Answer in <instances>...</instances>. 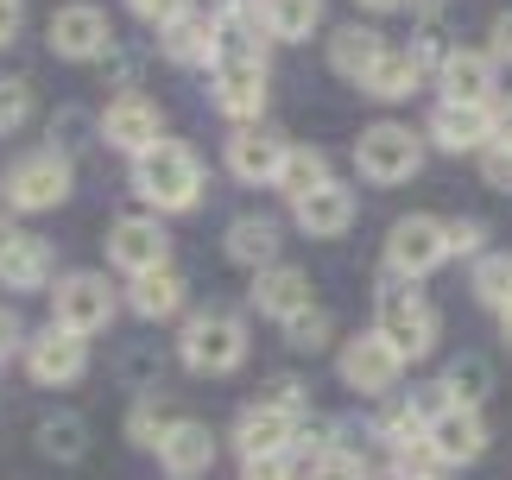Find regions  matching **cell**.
I'll return each instance as SVG.
<instances>
[{"instance_id": "obj_4", "label": "cell", "mask_w": 512, "mask_h": 480, "mask_svg": "<svg viewBox=\"0 0 512 480\" xmlns=\"http://www.w3.org/2000/svg\"><path fill=\"white\" fill-rule=\"evenodd\" d=\"M373 335L399 354V360H424L437 348V310H430V297L418 285H392L380 291V304H373Z\"/></svg>"}, {"instance_id": "obj_25", "label": "cell", "mask_w": 512, "mask_h": 480, "mask_svg": "<svg viewBox=\"0 0 512 480\" xmlns=\"http://www.w3.org/2000/svg\"><path fill=\"white\" fill-rule=\"evenodd\" d=\"M386 51H392L386 38L373 32V26H361V19H354V26H342L336 38H329V70L348 76V83H361V76H367L373 64H380Z\"/></svg>"}, {"instance_id": "obj_34", "label": "cell", "mask_w": 512, "mask_h": 480, "mask_svg": "<svg viewBox=\"0 0 512 480\" xmlns=\"http://www.w3.org/2000/svg\"><path fill=\"white\" fill-rule=\"evenodd\" d=\"M32 120V83L26 76H7L0 83V133H19Z\"/></svg>"}, {"instance_id": "obj_35", "label": "cell", "mask_w": 512, "mask_h": 480, "mask_svg": "<svg viewBox=\"0 0 512 480\" xmlns=\"http://www.w3.org/2000/svg\"><path fill=\"white\" fill-rule=\"evenodd\" d=\"M304 480H373V468H367L354 449H329V455H317V462H310Z\"/></svg>"}, {"instance_id": "obj_44", "label": "cell", "mask_w": 512, "mask_h": 480, "mask_svg": "<svg viewBox=\"0 0 512 480\" xmlns=\"http://www.w3.org/2000/svg\"><path fill=\"white\" fill-rule=\"evenodd\" d=\"M494 146H512V102H494Z\"/></svg>"}, {"instance_id": "obj_42", "label": "cell", "mask_w": 512, "mask_h": 480, "mask_svg": "<svg viewBox=\"0 0 512 480\" xmlns=\"http://www.w3.org/2000/svg\"><path fill=\"white\" fill-rule=\"evenodd\" d=\"M13 354H26V323H19L7 304H0V367H7Z\"/></svg>"}, {"instance_id": "obj_26", "label": "cell", "mask_w": 512, "mask_h": 480, "mask_svg": "<svg viewBox=\"0 0 512 480\" xmlns=\"http://www.w3.org/2000/svg\"><path fill=\"white\" fill-rule=\"evenodd\" d=\"M184 291H190V285H184L171 266H165V272H140V278L127 285V310L146 316V323H165V316L184 310Z\"/></svg>"}, {"instance_id": "obj_6", "label": "cell", "mask_w": 512, "mask_h": 480, "mask_svg": "<svg viewBox=\"0 0 512 480\" xmlns=\"http://www.w3.org/2000/svg\"><path fill=\"white\" fill-rule=\"evenodd\" d=\"M449 259V222L443 215H399L386 228V272L399 285H418Z\"/></svg>"}, {"instance_id": "obj_3", "label": "cell", "mask_w": 512, "mask_h": 480, "mask_svg": "<svg viewBox=\"0 0 512 480\" xmlns=\"http://www.w3.org/2000/svg\"><path fill=\"white\" fill-rule=\"evenodd\" d=\"M247 316L241 310H196L184 335H177V360H184L190 373H209V379H222L234 373L247 360Z\"/></svg>"}, {"instance_id": "obj_23", "label": "cell", "mask_w": 512, "mask_h": 480, "mask_svg": "<svg viewBox=\"0 0 512 480\" xmlns=\"http://www.w3.org/2000/svg\"><path fill=\"white\" fill-rule=\"evenodd\" d=\"M51 272H57V253L45 234H19L13 253L0 259V285L7 291H51Z\"/></svg>"}, {"instance_id": "obj_13", "label": "cell", "mask_w": 512, "mask_h": 480, "mask_svg": "<svg viewBox=\"0 0 512 480\" xmlns=\"http://www.w3.org/2000/svg\"><path fill=\"white\" fill-rule=\"evenodd\" d=\"M26 373L38 379V386H76V379L89 373V342L70 329L45 323L38 335H26Z\"/></svg>"}, {"instance_id": "obj_43", "label": "cell", "mask_w": 512, "mask_h": 480, "mask_svg": "<svg viewBox=\"0 0 512 480\" xmlns=\"http://www.w3.org/2000/svg\"><path fill=\"white\" fill-rule=\"evenodd\" d=\"M19 26H26V0H0V45H13Z\"/></svg>"}, {"instance_id": "obj_12", "label": "cell", "mask_w": 512, "mask_h": 480, "mask_svg": "<svg viewBox=\"0 0 512 480\" xmlns=\"http://www.w3.org/2000/svg\"><path fill=\"white\" fill-rule=\"evenodd\" d=\"M336 373H342V386H348V392H361V398H386V392H399L405 360L367 329V335H354V342H342Z\"/></svg>"}, {"instance_id": "obj_1", "label": "cell", "mask_w": 512, "mask_h": 480, "mask_svg": "<svg viewBox=\"0 0 512 480\" xmlns=\"http://www.w3.org/2000/svg\"><path fill=\"white\" fill-rule=\"evenodd\" d=\"M203 190H209L203 158L184 139H159L152 152L133 158V196L146 203V215H190L203 203Z\"/></svg>"}, {"instance_id": "obj_29", "label": "cell", "mask_w": 512, "mask_h": 480, "mask_svg": "<svg viewBox=\"0 0 512 480\" xmlns=\"http://www.w3.org/2000/svg\"><path fill=\"white\" fill-rule=\"evenodd\" d=\"M323 184H329V158H323L317 146H291L285 165H279V184H272V190H279L285 203H298V196L323 190Z\"/></svg>"}, {"instance_id": "obj_30", "label": "cell", "mask_w": 512, "mask_h": 480, "mask_svg": "<svg viewBox=\"0 0 512 480\" xmlns=\"http://www.w3.org/2000/svg\"><path fill=\"white\" fill-rule=\"evenodd\" d=\"M38 449H45L51 462H83V455H89V424L70 417V411H57V417L38 424Z\"/></svg>"}, {"instance_id": "obj_31", "label": "cell", "mask_w": 512, "mask_h": 480, "mask_svg": "<svg viewBox=\"0 0 512 480\" xmlns=\"http://www.w3.org/2000/svg\"><path fill=\"white\" fill-rule=\"evenodd\" d=\"M468 291H475L494 316H506V310H512V253H487V259H475V278H468Z\"/></svg>"}, {"instance_id": "obj_28", "label": "cell", "mask_w": 512, "mask_h": 480, "mask_svg": "<svg viewBox=\"0 0 512 480\" xmlns=\"http://www.w3.org/2000/svg\"><path fill=\"white\" fill-rule=\"evenodd\" d=\"M437 392L449 398V405H462V411H481L487 392H494V367H487L481 354H462V360H449V367H443Z\"/></svg>"}, {"instance_id": "obj_2", "label": "cell", "mask_w": 512, "mask_h": 480, "mask_svg": "<svg viewBox=\"0 0 512 480\" xmlns=\"http://www.w3.org/2000/svg\"><path fill=\"white\" fill-rule=\"evenodd\" d=\"M76 190V165L70 152L57 146H38V152H19L7 171H0V203H7V215H45L57 203H70Z\"/></svg>"}, {"instance_id": "obj_11", "label": "cell", "mask_w": 512, "mask_h": 480, "mask_svg": "<svg viewBox=\"0 0 512 480\" xmlns=\"http://www.w3.org/2000/svg\"><path fill=\"white\" fill-rule=\"evenodd\" d=\"M108 259L121 266L127 278L140 272H165L171 266V234H165V215H121L108 228Z\"/></svg>"}, {"instance_id": "obj_27", "label": "cell", "mask_w": 512, "mask_h": 480, "mask_svg": "<svg viewBox=\"0 0 512 480\" xmlns=\"http://www.w3.org/2000/svg\"><path fill=\"white\" fill-rule=\"evenodd\" d=\"M323 26V0H260V32L279 45H304Z\"/></svg>"}, {"instance_id": "obj_46", "label": "cell", "mask_w": 512, "mask_h": 480, "mask_svg": "<svg viewBox=\"0 0 512 480\" xmlns=\"http://www.w3.org/2000/svg\"><path fill=\"white\" fill-rule=\"evenodd\" d=\"M405 7H411V13H418V19H437V13L449 7V0H405Z\"/></svg>"}, {"instance_id": "obj_5", "label": "cell", "mask_w": 512, "mask_h": 480, "mask_svg": "<svg viewBox=\"0 0 512 480\" xmlns=\"http://www.w3.org/2000/svg\"><path fill=\"white\" fill-rule=\"evenodd\" d=\"M354 165L367 184H411L424 171V133H411L405 120H373L354 139Z\"/></svg>"}, {"instance_id": "obj_32", "label": "cell", "mask_w": 512, "mask_h": 480, "mask_svg": "<svg viewBox=\"0 0 512 480\" xmlns=\"http://www.w3.org/2000/svg\"><path fill=\"white\" fill-rule=\"evenodd\" d=\"M165 430H171V417L159 411V392H140V398H133V411H127V436L140 449H159Z\"/></svg>"}, {"instance_id": "obj_20", "label": "cell", "mask_w": 512, "mask_h": 480, "mask_svg": "<svg viewBox=\"0 0 512 480\" xmlns=\"http://www.w3.org/2000/svg\"><path fill=\"white\" fill-rule=\"evenodd\" d=\"M430 146L443 152H487L494 146V108H462V102H437L424 127Z\"/></svg>"}, {"instance_id": "obj_18", "label": "cell", "mask_w": 512, "mask_h": 480, "mask_svg": "<svg viewBox=\"0 0 512 480\" xmlns=\"http://www.w3.org/2000/svg\"><path fill=\"white\" fill-rule=\"evenodd\" d=\"M159 468L171 480H196V474H209L215 468V430L209 424H196V417H171V430L159 436Z\"/></svg>"}, {"instance_id": "obj_19", "label": "cell", "mask_w": 512, "mask_h": 480, "mask_svg": "<svg viewBox=\"0 0 512 480\" xmlns=\"http://www.w3.org/2000/svg\"><path fill=\"white\" fill-rule=\"evenodd\" d=\"M298 436H304V417H291V411H272V405H253L234 417V449H241V462L247 455H279V449H298Z\"/></svg>"}, {"instance_id": "obj_17", "label": "cell", "mask_w": 512, "mask_h": 480, "mask_svg": "<svg viewBox=\"0 0 512 480\" xmlns=\"http://www.w3.org/2000/svg\"><path fill=\"white\" fill-rule=\"evenodd\" d=\"M437 89L443 102H462V108H494V89H500V64L487 51H449L443 70H437Z\"/></svg>"}, {"instance_id": "obj_9", "label": "cell", "mask_w": 512, "mask_h": 480, "mask_svg": "<svg viewBox=\"0 0 512 480\" xmlns=\"http://www.w3.org/2000/svg\"><path fill=\"white\" fill-rule=\"evenodd\" d=\"M45 45H51V57H64V64H95V57L114 51V26L95 0H70V7L51 13Z\"/></svg>"}, {"instance_id": "obj_48", "label": "cell", "mask_w": 512, "mask_h": 480, "mask_svg": "<svg viewBox=\"0 0 512 480\" xmlns=\"http://www.w3.org/2000/svg\"><path fill=\"white\" fill-rule=\"evenodd\" d=\"M500 342H506V348H512V310H506V316H500Z\"/></svg>"}, {"instance_id": "obj_24", "label": "cell", "mask_w": 512, "mask_h": 480, "mask_svg": "<svg viewBox=\"0 0 512 480\" xmlns=\"http://www.w3.org/2000/svg\"><path fill=\"white\" fill-rule=\"evenodd\" d=\"M159 51L184 70H209L215 64V13H184L177 26L159 32Z\"/></svg>"}, {"instance_id": "obj_45", "label": "cell", "mask_w": 512, "mask_h": 480, "mask_svg": "<svg viewBox=\"0 0 512 480\" xmlns=\"http://www.w3.org/2000/svg\"><path fill=\"white\" fill-rule=\"evenodd\" d=\"M13 240H19V228H13V215H7V209H0V259H7V253H13Z\"/></svg>"}, {"instance_id": "obj_33", "label": "cell", "mask_w": 512, "mask_h": 480, "mask_svg": "<svg viewBox=\"0 0 512 480\" xmlns=\"http://www.w3.org/2000/svg\"><path fill=\"white\" fill-rule=\"evenodd\" d=\"M329 335H336V323H329V310H304V316H291V323H285V342L298 348V354H317V348H329Z\"/></svg>"}, {"instance_id": "obj_22", "label": "cell", "mask_w": 512, "mask_h": 480, "mask_svg": "<svg viewBox=\"0 0 512 480\" xmlns=\"http://www.w3.org/2000/svg\"><path fill=\"white\" fill-rule=\"evenodd\" d=\"M279 222L272 215H234L228 222V259L234 266H247V272H266V266H279Z\"/></svg>"}, {"instance_id": "obj_38", "label": "cell", "mask_w": 512, "mask_h": 480, "mask_svg": "<svg viewBox=\"0 0 512 480\" xmlns=\"http://www.w3.org/2000/svg\"><path fill=\"white\" fill-rule=\"evenodd\" d=\"M241 480H298V449H279V455H247Z\"/></svg>"}, {"instance_id": "obj_40", "label": "cell", "mask_w": 512, "mask_h": 480, "mask_svg": "<svg viewBox=\"0 0 512 480\" xmlns=\"http://www.w3.org/2000/svg\"><path fill=\"white\" fill-rule=\"evenodd\" d=\"M481 177H487V190H506L512 196V146H487L481 152Z\"/></svg>"}, {"instance_id": "obj_47", "label": "cell", "mask_w": 512, "mask_h": 480, "mask_svg": "<svg viewBox=\"0 0 512 480\" xmlns=\"http://www.w3.org/2000/svg\"><path fill=\"white\" fill-rule=\"evenodd\" d=\"M354 7H367V13H399L405 0H354Z\"/></svg>"}, {"instance_id": "obj_16", "label": "cell", "mask_w": 512, "mask_h": 480, "mask_svg": "<svg viewBox=\"0 0 512 480\" xmlns=\"http://www.w3.org/2000/svg\"><path fill=\"white\" fill-rule=\"evenodd\" d=\"M253 310L260 316H272V323H291V316H304V310H317V297H310V272L304 266H266V272H253Z\"/></svg>"}, {"instance_id": "obj_15", "label": "cell", "mask_w": 512, "mask_h": 480, "mask_svg": "<svg viewBox=\"0 0 512 480\" xmlns=\"http://www.w3.org/2000/svg\"><path fill=\"white\" fill-rule=\"evenodd\" d=\"M291 139L279 127H234L228 133V177H241V184H279V165H285Z\"/></svg>"}, {"instance_id": "obj_7", "label": "cell", "mask_w": 512, "mask_h": 480, "mask_svg": "<svg viewBox=\"0 0 512 480\" xmlns=\"http://www.w3.org/2000/svg\"><path fill=\"white\" fill-rule=\"evenodd\" d=\"M114 310H121V297H114L108 272H64L57 291H51V323L70 329V335H83V342L114 323Z\"/></svg>"}, {"instance_id": "obj_37", "label": "cell", "mask_w": 512, "mask_h": 480, "mask_svg": "<svg viewBox=\"0 0 512 480\" xmlns=\"http://www.w3.org/2000/svg\"><path fill=\"white\" fill-rule=\"evenodd\" d=\"M260 405H272V411H291V417H304V379H298V373H272L266 386H260Z\"/></svg>"}, {"instance_id": "obj_14", "label": "cell", "mask_w": 512, "mask_h": 480, "mask_svg": "<svg viewBox=\"0 0 512 480\" xmlns=\"http://www.w3.org/2000/svg\"><path fill=\"white\" fill-rule=\"evenodd\" d=\"M424 443H430V455H437V468H468V462L487 455V424H481V411L443 405L424 424Z\"/></svg>"}, {"instance_id": "obj_39", "label": "cell", "mask_w": 512, "mask_h": 480, "mask_svg": "<svg viewBox=\"0 0 512 480\" xmlns=\"http://www.w3.org/2000/svg\"><path fill=\"white\" fill-rule=\"evenodd\" d=\"M127 7H133V19H146V26H177V19H184L190 13V0H127Z\"/></svg>"}, {"instance_id": "obj_8", "label": "cell", "mask_w": 512, "mask_h": 480, "mask_svg": "<svg viewBox=\"0 0 512 480\" xmlns=\"http://www.w3.org/2000/svg\"><path fill=\"white\" fill-rule=\"evenodd\" d=\"M95 139L114 146V152H127V158H140V152H152L165 139V114H159L152 95L127 89V95H114V102L95 114Z\"/></svg>"}, {"instance_id": "obj_10", "label": "cell", "mask_w": 512, "mask_h": 480, "mask_svg": "<svg viewBox=\"0 0 512 480\" xmlns=\"http://www.w3.org/2000/svg\"><path fill=\"white\" fill-rule=\"evenodd\" d=\"M443 57L449 51L437 45V38H411V51H386L380 64L361 76V95H373V102H405V95L424 89L430 70H443Z\"/></svg>"}, {"instance_id": "obj_41", "label": "cell", "mask_w": 512, "mask_h": 480, "mask_svg": "<svg viewBox=\"0 0 512 480\" xmlns=\"http://www.w3.org/2000/svg\"><path fill=\"white\" fill-rule=\"evenodd\" d=\"M487 38H494V45H487V57H494L500 70H512V7H506V13H494V26H487Z\"/></svg>"}, {"instance_id": "obj_21", "label": "cell", "mask_w": 512, "mask_h": 480, "mask_svg": "<svg viewBox=\"0 0 512 480\" xmlns=\"http://www.w3.org/2000/svg\"><path fill=\"white\" fill-rule=\"evenodd\" d=\"M291 222H298L310 240H336V234H348V228H354V190L329 177L323 190H310V196H298V203H291Z\"/></svg>"}, {"instance_id": "obj_36", "label": "cell", "mask_w": 512, "mask_h": 480, "mask_svg": "<svg viewBox=\"0 0 512 480\" xmlns=\"http://www.w3.org/2000/svg\"><path fill=\"white\" fill-rule=\"evenodd\" d=\"M449 259H487V222L456 215V222H449Z\"/></svg>"}]
</instances>
